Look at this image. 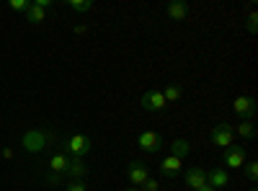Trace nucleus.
<instances>
[{
    "instance_id": "obj_4",
    "label": "nucleus",
    "mask_w": 258,
    "mask_h": 191,
    "mask_svg": "<svg viewBox=\"0 0 258 191\" xmlns=\"http://www.w3.org/2000/svg\"><path fill=\"white\" fill-rule=\"evenodd\" d=\"M52 6V0H31V6L26 8V21L29 24H41V21H47V8Z\"/></svg>"
},
{
    "instance_id": "obj_5",
    "label": "nucleus",
    "mask_w": 258,
    "mask_h": 191,
    "mask_svg": "<svg viewBox=\"0 0 258 191\" xmlns=\"http://www.w3.org/2000/svg\"><path fill=\"white\" fill-rule=\"evenodd\" d=\"M232 111L238 114L240 119H250V121H253V116H255V111H258L255 98H250V96H240V98H235V101H232Z\"/></svg>"
},
{
    "instance_id": "obj_16",
    "label": "nucleus",
    "mask_w": 258,
    "mask_h": 191,
    "mask_svg": "<svg viewBox=\"0 0 258 191\" xmlns=\"http://www.w3.org/2000/svg\"><path fill=\"white\" fill-rule=\"evenodd\" d=\"M235 135H240L243 140H253L255 137V124L250 121V119H243L240 124H238V130H232Z\"/></svg>"
},
{
    "instance_id": "obj_6",
    "label": "nucleus",
    "mask_w": 258,
    "mask_h": 191,
    "mask_svg": "<svg viewBox=\"0 0 258 191\" xmlns=\"http://www.w3.org/2000/svg\"><path fill=\"white\" fill-rule=\"evenodd\" d=\"M126 178H129V183H132V186H137V188H140V186L150 178L147 165H145V163H140V160H132V163L126 165Z\"/></svg>"
},
{
    "instance_id": "obj_1",
    "label": "nucleus",
    "mask_w": 258,
    "mask_h": 191,
    "mask_svg": "<svg viewBox=\"0 0 258 191\" xmlns=\"http://www.w3.org/2000/svg\"><path fill=\"white\" fill-rule=\"evenodd\" d=\"M52 142H54V137L41 132V130H29L24 137H21V145H24L26 153H44Z\"/></svg>"
},
{
    "instance_id": "obj_21",
    "label": "nucleus",
    "mask_w": 258,
    "mask_h": 191,
    "mask_svg": "<svg viewBox=\"0 0 258 191\" xmlns=\"http://www.w3.org/2000/svg\"><path fill=\"white\" fill-rule=\"evenodd\" d=\"M29 6H31V0H11V3H8L11 11H21V13H26Z\"/></svg>"
},
{
    "instance_id": "obj_7",
    "label": "nucleus",
    "mask_w": 258,
    "mask_h": 191,
    "mask_svg": "<svg viewBox=\"0 0 258 191\" xmlns=\"http://www.w3.org/2000/svg\"><path fill=\"white\" fill-rule=\"evenodd\" d=\"M225 165L227 168H243L245 165V147L243 145H230L227 150H222Z\"/></svg>"
},
{
    "instance_id": "obj_17",
    "label": "nucleus",
    "mask_w": 258,
    "mask_h": 191,
    "mask_svg": "<svg viewBox=\"0 0 258 191\" xmlns=\"http://www.w3.org/2000/svg\"><path fill=\"white\" fill-rule=\"evenodd\" d=\"M165 11H168V16L173 18V21H183L188 16V6L186 3H170Z\"/></svg>"
},
{
    "instance_id": "obj_12",
    "label": "nucleus",
    "mask_w": 258,
    "mask_h": 191,
    "mask_svg": "<svg viewBox=\"0 0 258 191\" xmlns=\"http://www.w3.org/2000/svg\"><path fill=\"white\" fill-rule=\"evenodd\" d=\"M160 173L165 178H176L181 173V158H173V155H168L160 160Z\"/></svg>"
},
{
    "instance_id": "obj_13",
    "label": "nucleus",
    "mask_w": 258,
    "mask_h": 191,
    "mask_svg": "<svg viewBox=\"0 0 258 191\" xmlns=\"http://www.w3.org/2000/svg\"><path fill=\"white\" fill-rule=\"evenodd\" d=\"M207 183L212 188H225L230 183V173L222 171V168H212V171H207Z\"/></svg>"
},
{
    "instance_id": "obj_3",
    "label": "nucleus",
    "mask_w": 258,
    "mask_h": 191,
    "mask_svg": "<svg viewBox=\"0 0 258 191\" xmlns=\"http://www.w3.org/2000/svg\"><path fill=\"white\" fill-rule=\"evenodd\" d=\"M209 140H212V145H217V147H222V150H227L230 145H235V132H232L230 124H214L212 132H209Z\"/></svg>"
},
{
    "instance_id": "obj_11",
    "label": "nucleus",
    "mask_w": 258,
    "mask_h": 191,
    "mask_svg": "<svg viewBox=\"0 0 258 191\" xmlns=\"http://www.w3.org/2000/svg\"><path fill=\"white\" fill-rule=\"evenodd\" d=\"M85 173H88V165L83 163V158H70L68 160V171H64V176H70L73 181H83Z\"/></svg>"
},
{
    "instance_id": "obj_24",
    "label": "nucleus",
    "mask_w": 258,
    "mask_h": 191,
    "mask_svg": "<svg viewBox=\"0 0 258 191\" xmlns=\"http://www.w3.org/2000/svg\"><path fill=\"white\" fill-rule=\"evenodd\" d=\"M255 21H258V13L253 11V13L248 16V31H250V34H255V31H258V24H255Z\"/></svg>"
},
{
    "instance_id": "obj_19",
    "label": "nucleus",
    "mask_w": 258,
    "mask_h": 191,
    "mask_svg": "<svg viewBox=\"0 0 258 191\" xmlns=\"http://www.w3.org/2000/svg\"><path fill=\"white\" fill-rule=\"evenodd\" d=\"M68 8L75 13H88V11H93V3L91 0H68Z\"/></svg>"
},
{
    "instance_id": "obj_23",
    "label": "nucleus",
    "mask_w": 258,
    "mask_h": 191,
    "mask_svg": "<svg viewBox=\"0 0 258 191\" xmlns=\"http://www.w3.org/2000/svg\"><path fill=\"white\" fill-rule=\"evenodd\" d=\"M140 188H142V191H158V188H160V183H158L155 178H147V181H145Z\"/></svg>"
},
{
    "instance_id": "obj_9",
    "label": "nucleus",
    "mask_w": 258,
    "mask_h": 191,
    "mask_svg": "<svg viewBox=\"0 0 258 191\" xmlns=\"http://www.w3.org/2000/svg\"><path fill=\"white\" fill-rule=\"evenodd\" d=\"M140 106L145 111H160V109H165V98H163V93L160 91H147V93H142V98H140Z\"/></svg>"
},
{
    "instance_id": "obj_26",
    "label": "nucleus",
    "mask_w": 258,
    "mask_h": 191,
    "mask_svg": "<svg viewBox=\"0 0 258 191\" xmlns=\"http://www.w3.org/2000/svg\"><path fill=\"white\" fill-rule=\"evenodd\" d=\"M126 191H142V188H137V186H129Z\"/></svg>"
},
{
    "instance_id": "obj_20",
    "label": "nucleus",
    "mask_w": 258,
    "mask_h": 191,
    "mask_svg": "<svg viewBox=\"0 0 258 191\" xmlns=\"http://www.w3.org/2000/svg\"><path fill=\"white\" fill-rule=\"evenodd\" d=\"M245 176H248L250 183H255V178H258V163H255V160L245 163Z\"/></svg>"
},
{
    "instance_id": "obj_25",
    "label": "nucleus",
    "mask_w": 258,
    "mask_h": 191,
    "mask_svg": "<svg viewBox=\"0 0 258 191\" xmlns=\"http://www.w3.org/2000/svg\"><path fill=\"white\" fill-rule=\"evenodd\" d=\"M197 191H217V188H212V186H209V183H204V186H199V188H197Z\"/></svg>"
},
{
    "instance_id": "obj_15",
    "label": "nucleus",
    "mask_w": 258,
    "mask_h": 191,
    "mask_svg": "<svg viewBox=\"0 0 258 191\" xmlns=\"http://www.w3.org/2000/svg\"><path fill=\"white\" fill-rule=\"evenodd\" d=\"M191 153V145L186 142V140H173V142H170V155H173V158H186Z\"/></svg>"
},
{
    "instance_id": "obj_8",
    "label": "nucleus",
    "mask_w": 258,
    "mask_h": 191,
    "mask_svg": "<svg viewBox=\"0 0 258 191\" xmlns=\"http://www.w3.org/2000/svg\"><path fill=\"white\" fill-rule=\"evenodd\" d=\"M137 142H140V150H145V153H160V147H163V137H160V132H153V130L142 132Z\"/></svg>"
},
{
    "instance_id": "obj_10",
    "label": "nucleus",
    "mask_w": 258,
    "mask_h": 191,
    "mask_svg": "<svg viewBox=\"0 0 258 191\" xmlns=\"http://www.w3.org/2000/svg\"><path fill=\"white\" fill-rule=\"evenodd\" d=\"M183 181H186V186L191 191H197L199 186L207 183V171H204V168H199V165H194V168H188V171L183 173Z\"/></svg>"
},
{
    "instance_id": "obj_18",
    "label": "nucleus",
    "mask_w": 258,
    "mask_h": 191,
    "mask_svg": "<svg viewBox=\"0 0 258 191\" xmlns=\"http://www.w3.org/2000/svg\"><path fill=\"white\" fill-rule=\"evenodd\" d=\"M160 93H163L165 103H173V101H181V96H183V93H181V88H178V86H173V83H170V86H165V88H163Z\"/></svg>"
},
{
    "instance_id": "obj_14",
    "label": "nucleus",
    "mask_w": 258,
    "mask_h": 191,
    "mask_svg": "<svg viewBox=\"0 0 258 191\" xmlns=\"http://www.w3.org/2000/svg\"><path fill=\"white\" fill-rule=\"evenodd\" d=\"M68 160H70V155H64V153H54V155H52V160H49L52 173L64 176V171H68Z\"/></svg>"
},
{
    "instance_id": "obj_22",
    "label": "nucleus",
    "mask_w": 258,
    "mask_h": 191,
    "mask_svg": "<svg viewBox=\"0 0 258 191\" xmlns=\"http://www.w3.org/2000/svg\"><path fill=\"white\" fill-rule=\"evenodd\" d=\"M64 191H88V186H85L83 181H70L68 186H64Z\"/></svg>"
},
{
    "instance_id": "obj_2",
    "label": "nucleus",
    "mask_w": 258,
    "mask_h": 191,
    "mask_svg": "<svg viewBox=\"0 0 258 191\" xmlns=\"http://www.w3.org/2000/svg\"><path fill=\"white\" fill-rule=\"evenodd\" d=\"M64 150L70 153V158H83L93 150V140L88 135H70L64 140Z\"/></svg>"
},
{
    "instance_id": "obj_27",
    "label": "nucleus",
    "mask_w": 258,
    "mask_h": 191,
    "mask_svg": "<svg viewBox=\"0 0 258 191\" xmlns=\"http://www.w3.org/2000/svg\"><path fill=\"white\" fill-rule=\"evenodd\" d=\"M250 191H255V188H250Z\"/></svg>"
}]
</instances>
